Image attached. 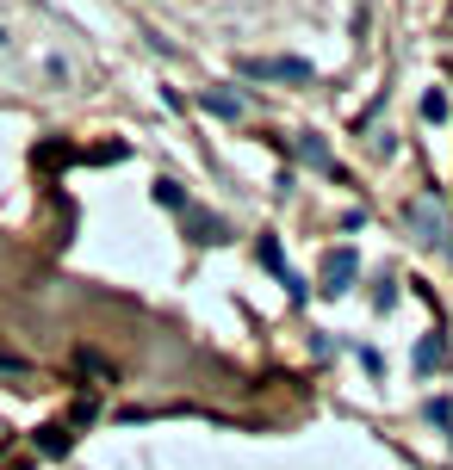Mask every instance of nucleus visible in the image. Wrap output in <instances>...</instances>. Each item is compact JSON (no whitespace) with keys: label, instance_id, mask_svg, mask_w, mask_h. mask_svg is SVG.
<instances>
[{"label":"nucleus","instance_id":"nucleus-1","mask_svg":"<svg viewBox=\"0 0 453 470\" xmlns=\"http://www.w3.org/2000/svg\"><path fill=\"white\" fill-rule=\"evenodd\" d=\"M404 223L416 230V241L448 247V217H441V205H435V199H410V205H404Z\"/></svg>","mask_w":453,"mask_h":470},{"label":"nucleus","instance_id":"nucleus-2","mask_svg":"<svg viewBox=\"0 0 453 470\" xmlns=\"http://www.w3.org/2000/svg\"><path fill=\"white\" fill-rule=\"evenodd\" d=\"M354 279H360V254L354 247H329L323 254V291L342 297V291H354Z\"/></svg>","mask_w":453,"mask_h":470},{"label":"nucleus","instance_id":"nucleus-3","mask_svg":"<svg viewBox=\"0 0 453 470\" xmlns=\"http://www.w3.org/2000/svg\"><path fill=\"white\" fill-rule=\"evenodd\" d=\"M243 75H255V81H310V62L304 56H249Z\"/></svg>","mask_w":453,"mask_h":470},{"label":"nucleus","instance_id":"nucleus-4","mask_svg":"<svg viewBox=\"0 0 453 470\" xmlns=\"http://www.w3.org/2000/svg\"><path fill=\"white\" fill-rule=\"evenodd\" d=\"M255 254H261V266H268V272H280V285H286L292 297H304V279L286 272V254H280V241H274V235H261V247H255Z\"/></svg>","mask_w":453,"mask_h":470},{"label":"nucleus","instance_id":"nucleus-5","mask_svg":"<svg viewBox=\"0 0 453 470\" xmlns=\"http://www.w3.org/2000/svg\"><path fill=\"white\" fill-rule=\"evenodd\" d=\"M292 155H299L304 167H317V174H335V155H329V142H323V136H310V130H304L299 142H292Z\"/></svg>","mask_w":453,"mask_h":470},{"label":"nucleus","instance_id":"nucleus-6","mask_svg":"<svg viewBox=\"0 0 453 470\" xmlns=\"http://www.w3.org/2000/svg\"><path fill=\"white\" fill-rule=\"evenodd\" d=\"M199 106H205L211 118H230V124L249 112V106H243V93H230V87H205V93H199Z\"/></svg>","mask_w":453,"mask_h":470},{"label":"nucleus","instance_id":"nucleus-7","mask_svg":"<svg viewBox=\"0 0 453 470\" xmlns=\"http://www.w3.org/2000/svg\"><path fill=\"white\" fill-rule=\"evenodd\" d=\"M150 199L161 205V211H186V186H180V180H168V174L150 186Z\"/></svg>","mask_w":453,"mask_h":470},{"label":"nucleus","instance_id":"nucleus-8","mask_svg":"<svg viewBox=\"0 0 453 470\" xmlns=\"http://www.w3.org/2000/svg\"><path fill=\"white\" fill-rule=\"evenodd\" d=\"M441 359H448V341H441V335H423V347H416V371H441Z\"/></svg>","mask_w":453,"mask_h":470},{"label":"nucleus","instance_id":"nucleus-9","mask_svg":"<svg viewBox=\"0 0 453 470\" xmlns=\"http://www.w3.org/2000/svg\"><path fill=\"white\" fill-rule=\"evenodd\" d=\"M69 440H75L69 427H44V434H37V452H69Z\"/></svg>","mask_w":453,"mask_h":470},{"label":"nucleus","instance_id":"nucleus-10","mask_svg":"<svg viewBox=\"0 0 453 470\" xmlns=\"http://www.w3.org/2000/svg\"><path fill=\"white\" fill-rule=\"evenodd\" d=\"M193 241H224V223L218 217H193Z\"/></svg>","mask_w":453,"mask_h":470},{"label":"nucleus","instance_id":"nucleus-11","mask_svg":"<svg viewBox=\"0 0 453 470\" xmlns=\"http://www.w3.org/2000/svg\"><path fill=\"white\" fill-rule=\"evenodd\" d=\"M423 118L441 124V118H448V93H423Z\"/></svg>","mask_w":453,"mask_h":470},{"label":"nucleus","instance_id":"nucleus-12","mask_svg":"<svg viewBox=\"0 0 453 470\" xmlns=\"http://www.w3.org/2000/svg\"><path fill=\"white\" fill-rule=\"evenodd\" d=\"M0 371H25V359H12V352H0Z\"/></svg>","mask_w":453,"mask_h":470}]
</instances>
